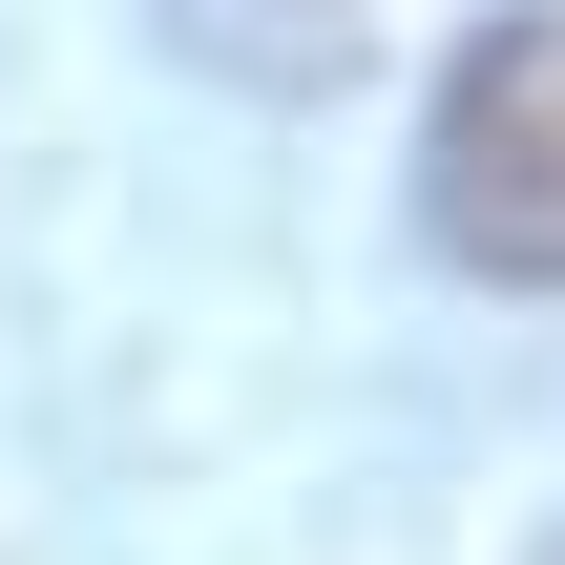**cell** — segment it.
Masks as SVG:
<instances>
[{
	"instance_id": "cell-1",
	"label": "cell",
	"mask_w": 565,
	"mask_h": 565,
	"mask_svg": "<svg viewBox=\"0 0 565 565\" xmlns=\"http://www.w3.org/2000/svg\"><path fill=\"white\" fill-rule=\"evenodd\" d=\"M419 210H440L461 273L565 294V0L482 21V42L440 63V105H419Z\"/></svg>"
}]
</instances>
